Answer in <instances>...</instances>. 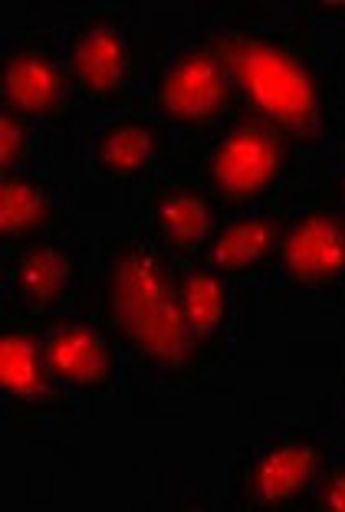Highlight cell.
Segmentation results:
<instances>
[{
    "label": "cell",
    "mask_w": 345,
    "mask_h": 512,
    "mask_svg": "<svg viewBox=\"0 0 345 512\" xmlns=\"http://www.w3.org/2000/svg\"><path fill=\"white\" fill-rule=\"evenodd\" d=\"M306 10L313 14V20H319L322 27H332V23H345V4H313V0H303Z\"/></svg>",
    "instance_id": "44dd1931"
},
{
    "label": "cell",
    "mask_w": 345,
    "mask_h": 512,
    "mask_svg": "<svg viewBox=\"0 0 345 512\" xmlns=\"http://www.w3.org/2000/svg\"><path fill=\"white\" fill-rule=\"evenodd\" d=\"M313 512H345V450L332 460V467L322 473L309 506Z\"/></svg>",
    "instance_id": "d6986e66"
},
{
    "label": "cell",
    "mask_w": 345,
    "mask_h": 512,
    "mask_svg": "<svg viewBox=\"0 0 345 512\" xmlns=\"http://www.w3.org/2000/svg\"><path fill=\"white\" fill-rule=\"evenodd\" d=\"M342 362H345V358H342ZM322 417H329V421L345 434V365H342V378H339L336 394H332V398L322 404Z\"/></svg>",
    "instance_id": "ffe728a7"
},
{
    "label": "cell",
    "mask_w": 345,
    "mask_h": 512,
    "mask_svg": "<svg viewBox=\"0 0 345 512\" xmlns=\"http://www.w3.org/2000/svg\"><path fill=\"white\" fill-rule=\"evenodd\" d=\"M63 27L79 109H135L142 4H122V0L76 4L63 17Z\"/></svg>",
    "instance_id": "ba28073f"
},
{
    "label": "cell",
    "mask_w": 345,
    "mask_h": 512,
    "mask_svg": "<svg viewBox=\"0 0 345 512\" xmlns=\"http://www.w3.org/2000/svg\"><path fill=\"white\" fill-rule=\"evenodd\" d=\"M181 263L138 230L99 240L96 316L122 348L125 365L152 391H198L214 375L184 332L178 299Z\"/></svg>",
    "instance_id": "7a4b0ae2"
},
{
    "label": "cell",
    "mask_w": 345,
    "mask_h": 512,
    "mask_svg": "<svg viewBox=\"0 0 345 512\" xmlns=\"http://www.w3.org/2000/svg\"><path fill=\"white\" fill-rule=\"evenodd\" d=\"M40 348L53 381L76 401L112 394L122 378V348L89 309L40 319Z\"/></svg>",
    "instance_id": "4fadbf2b"
},
{
    "label": "cell",
    "mask_w": 345,
    "mask_h": 512,
    "mask_svg": "<svg viewBox=\"0 0 345 512\" xmlns=\"http://www.w3.org/2000/svg\"><path fill=\"white\" fill-rule=\"evenodd\" d=\"M178 299H181L184 332H188L201 362L211 371L234 368L240 352V335H244L247 325V312H253L244 302V296L198 260L181 266Z\"/></svg>",
    "instance_id": "9a60e30c"
},
{
    "label": "cell",
    "mask_w": 345,
    "mask_h": 512,
    "mask_svg": "<svg viewBox=\"0 0 345 512\" xmlns=\"http://www.w3.org/2000/svg\"><path fill=\"white\" fill-rule=\"evenodd\" d=\"M322 148L280 125L230 112L221 125L181 142L175 165L204 188L217 211L290 207L319 181Z\"/></svg>",
    "instance_id": "277c9868"
},
{
    "label": "cell",
    "mask_w": 345,
    "mask_h": 512,
    "mask_svg": "<svg viewBox=\"0 0 345 512\" xmlns=\"http://www.w3.org/2000/svg\"><path fill=\"white\" fill-rule=\"evenodd\" d=\"M69 132L86 178L125 197L161 171L175 168L181 151V138L165 122L138 109L79 112Z\"/></svg>",
    "instance_id": "9c48e42d"
},
{
    "label": "cell",
    "mask_w": 345,
    "mask_h": 512,
    "mask_svg": "<svg viewBox=\"0 0 345 512\" xmlns=\"http://www.w3.org/2000/svg\"><path fill=\"white\" fill-rule=\"evenodd\" d=\"M263 309H345V211L319 188L286 207Z\"/></svg>",
    "instance_id": "8992f818"
},
{
    "label": "cell",
    "mask_w": 345,
    "mask_h": 512,
    "mask_svg": "<svg viewBox=\"0 0 345 512\" xmlns=\"http://www.w3.org/2000/svg\"><path fill=\"white\" fill-rule=\"evenodd\" d=\"M132 230H138L148 243L171 256L175 263H198L204 256L221 211L194 178H188L178 165L161 171L158 178L145 181L129 194Z\"/></svg>",
    "instance_id": "7c38bea8"
},
{
    "label": "cell",
    "mask_w": 345,
    "mask_h": 512,
    "mask_svg": "<svg viewBox=\"0 0 345 512\" xmlns=\"http://www.w3.org/2000/svg\"><path fill=\"white\" fill-rule=\"evenodd\" d=\"M342 450L345 434L329 417L313 424L270 427L250 447L237 450L224 506L250 512L306 509L322 473Z\"/></svg>",
    "instance_id": "5b68a950"
},
{
    "label": "cell",
    "mask_w": 345,
    "mask_h": 512,
    "mask_svg": "<svg viewBox=\"0 0 345 512\" xmlns=\"http://www.w3.org/2000/svg\"><path fill=\"white\" fill-rule=\"evenodd\" d=\"M50 135L53 128L43 122L0 109V174L50 168Z\"/></svg>",
    "instance_id": "e0dca14e"
},
{
    "label": "cell",
    "mask_w": 345,
    "mask_h": 512,
    "mask_svg": "<svg viewBox=\"0 0 345 512\" xmlns=\"http://www.w3.org/2000/svg\"><path fill=\"white\" fill-rule=\"evenodd\" d=\"M73 394L53 381L40 348V319L0 309V407L4 427L17 440L46 437L79 414Z\"/></svg>",
    "instance_id": "8fae6325"
},
{
    "label": "cell",
    "mask_w": 345,
    "mask_h": 512,
    "mask_svg": "<svg viewBox=\"0 0 345 512\" xmlns=\"http://www.w3.org/2000/svg\"><path fill=\"white\" fill-rule=\"evenodd\" d=\"M0 109L20 112L46 128H73L79 102L66 56V27L53 23H10L0 46Z\"/></svg>",
    "instance_id": "30bf717a"
},
{
    "label": "cell",
    "mask_w": 345,
    "mask_h": 512,
    "mask_svg": "<svg viewBox=\"0 0 345 512\" xmlns=\"http://www.w3.org/2000/svg\"><path fill=\"white\" fill-rule=\"evenodd\" d=\"M286 207L230 211L217 220L201 263L237 289L250 309H263V289L270 286L276 247H280Z\"/></svg>",
    "instance_id": "5bb4252c"
},
{
    "label": "cell",
    "mask_w": 345,
    "mask_h": 512,
    "mask_svg": "<svg viewBox=\"0 0 345 512\" xmlns=\"http://www.w3.org/2000/svg\"><path fill=\"white\" fill-rule=\"evenodd\" d=\"M66 227H76L73 197L53 168L4 171L0 178V243L4 247H23Z\"/></svg>",
    "instance_id": "2e32d148"
},
{
    "label": "cell",
    "mask_w": 345,
    "mask_h": 512,
    "mask_svg": "<svg viewBox=\"0 0 345 512\" xmlns=\"http://www.w3.org/2000/svg\"><path fill=\"white\" fill-rule=\"evenodd\" d=\"M135 109L165 122L181 142L234 112L221 30L207 4H142Z\"/></svg>",
    "instance_id": "3957f363"
},
{
    "label": "cell",
    "mask_w": 345,
    "mask_h": 512,
    "mask_svg": "<svg viewBox=\"0 0 345 512\" xmlns=\"http://www.w3.org/2000/svg\"><path fill=\"white\" fill-rule=\"evenodd\" d=\"M0 309L30 319L92 312L99 293V240L79 227L56 230L23 247H4Z\"/></svg>",
    "instance_id": "52a82bcc"
},
{
    "label": "cell",
    "mask_w": 345,
    "mask_h": 512,
    "mask_svg": "<svg viewBox=\"0 0 345 512\" xmlns=\"http://www.w3.org/2000/svg\"><path fill=\"white\" fill-rule=\"evenodd\" d=\"M316 188L326 194L329 201H336L342 211H345V132L332 145L322 148Z\"/></svg>",
    "instance_id": "ac0fdd59"
},
{
    "label": "cell",
    "mask_w": 345,
    "mask_h": 512,
    "mask_svg": "<svg viewBox=\"0 0 345 512\" xmlns=\"http://www.w3.org/2000/svg\"><path fill=\"white\" fill-rule=\"evenodd\" d=\"M207 10L221 30L234 112L280 125L313 148L336 142L342 60L303 0H234Z\"/></svg>",
    "instance_id": "6da1fadb"
}]
</instances>
